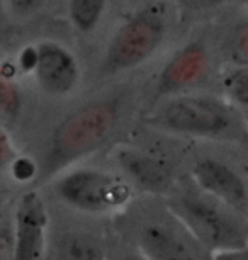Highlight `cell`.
Returning a JSON list of instances; mask_svg holds the SVG:
<instances>
[{"label": "cell", "instance_id": "obj_10", "mask_svg": "<svg viewBox=\"0 0 248 260\" xmlns=\"http://www.w3.org/2000/svg\"><path fill=\"white\" fill-rule=\"evenodd\" d=\"M192 177L199 189L215 196L216 199H221L236 211L246 208L248 196L245 182L235 170L223 161L211 156L199 160L192 169Z\"/></svg>", "mask_w": 248, "mask_h": 260}, {"label": "cell", "instance_id": "obj_15", "mask_svg": "<svg viewBox=\"0 0 248 260\" xmlns=\"http://www.w3.org/2000/svg\"><path fill=\"white\" fill-rule=\"evenodd\" d=\"M22 107V97L19 85L12 80V77H0V114L4 117V126L16 121Z\"/></svg>", "mask_w": 248, "mask_h": 260}, {"label": "cell", "instance_id": "obj_23", "mask_svg": "<svg viewBox=\"0 0 248 260\" xmlns=\"http://www.w3.org/2000/svg\"><path fill=\"white\" fill-rule=\"evenodd\" d=\"M114 260H148V258L145 257V255L141 253L139 250H136V252H124V253H121Z\"/></svg>", "mask_w": 248, "mask_h": 260}, {"label": "cell", "instance_id": "obj_5", "mask_svg": "<svg viewBox=\"0 0 248 260\" xmlns=\"http://www.w3.org/2000/svg\"><path fill=\"white\" fill-rule=\"evenodd\" d=\"M168 22L160 6H148L129 17L109 41L100 61L105 75H114L145 63L165 41Z\"/></svg>", "mask_w": 248, "mask_h": 260}, {"label": "cell", "instance_id": "obj_3", "mask_svg": "<svg viewBox=\"0 0 248 260\" xmlns=\"http://www.w3.org/2000/svg\"><path fill=\"white\" fill-rule=\"evenodd\" d=\"M155 126L199 138H228L238 133V117L226 102L211 95L181 94L168 99L152 117Z\"/></svg>", "mask_w": 248, "mask_h": 260}, {"label": "cell", "instance_id": "obj_1", "mask_svg": "<svg viewBox=\"0 0 248 260\" xmlns=\"http://www.w3.org/2000/svg\"><path fill=\"white\" fill-rule=\"evenodd\" d=\"M118 119L119 107L114 101H94L68 114L55 127L48 143L43 164L46 175L99 150L114 133Z\"/></svg>", "mask_w": 248, "mask_h": 260}, {"label": "cell", "instance_id": "obj_16", "mask_svg": "<svg viewBox=\"0 0 248 260\" xmlns=\"http://www.w3.org/2000/svg\"><path fill=\"white\" fill-rule=\"evenodd\" d=\"M230 55L233 65H248V22L235 29L230 39Z\"/></svg>", "mask_w": 248, "mask_h": 260}, {"label": "cell", "instance_id": "obj_9", "mask_svg": "<svg viewBox=\"0 0 248 260\" xmlns=\"http://www.w3.org/2000/svg\"><path fill=\"white\" fill-rule=\"evenodd\" d=\"M34 77L45 94L61 97L75 89L79 82V65L65 46L55 41H43L38 45Z\"/></svg>", "mask_w": 248, "mask_h": 260}, {"label": "cell", "instance_id": "obj_12", "mask_svg": "<svg viewBox=\"0 0 248 260\" xmlns=\"http://www.w3.org/2000/svg\"><path fill=\"white\" fill-rule=\"evenodd\" d=\"M50 260H105L104 250L84 233H65L53 240Z\"/></svg>", "mask_w": 248, "mask_h": 260}, {"label": "cell", "instance_id": "obj_7", "mask_svg": "<svg viewBox=\"0 0 248 260\" xmlns=\"http://www.w3.org/2000/svg\"><path fill=\"white\" fill-rule=\"evenodd\" d=\"M48 214L38 192H26L14 214L11 260H41L46 242Z\"/></svg>", "mask_w": 248, "mask_h": 260}, {"label": "cell", "instance_id": "obj_11", "mask_svg": "<svg viewBox=\"0 0 248 260\" xmlns=\"http://www.w3.org/2000/svg\"><path fill=\"white\" fill-rule=\"evenodd\" d=\"M114 160L134 185L152 194H165L172 189L173 177L162 161L134 148H118Z\"/></svg>", "mask_w": 248, "mask_h": 260}, {"label": "cell", "instance_id": "obj_8", "mask_svg": "<svg viewBox=\"0 0 248 260\" xmlns=\"http://www.w3.org/2000/svg\"><path fill=\"white\" fill-rule=\"evenodd\" d=\"M211 70L207 48L199 41L181 48L167 61L158 75L157 89L160 95H181L206 80Z\"/></svg>", "mask_w": 248, "mask_h": 260}, {"label": "cell", "instance_id": "obj_4", "mask_svg": "<svg viewBox=\"0 0 248 260\" xmlns=\"http://www.w3.org/2000/svg\"><path fill=\"white\" fill-rule=\"evenodd\" d=\"M134 242L148 260H215L216 255L167 204L139 218Z\"/></svg>", "mask_w": 248, "mask_h": 260}, {"label": "cell", "instance_id": "obj_17", "mask_svg": "<svg viewBox=\"0 0 248 260\" xmlns=\"http://www.w3.org/2000/svg\"><path fill=\"white\" fill-rule=\"evenodd\" d=\"M12 177L19 182H29L38 175V164L29 156H17L11 164Z\"/></svg>", "mask_w": 248, "mask_h": 260}, {"label": "cell", "instance_id": "obj_14", "mask_svg": "<svg viewBox=\"0 0 248 260\" xmlns=\"http://www.w3.org/2000/svg\"><path fill=\"white\" fill-rule=\"evenodd\" d=\"M223 89L231 102L248 107V65H233L223 77Z\"/></svg>", "mask_w": 248, "mask_h": 260}, {"label": "cell", "instance_id": "obj_21", "mask_svg": "<svg viewBox=\"0 0 248 260\" xmlns=\"http://www.w3.org/2000/svg\"><path fill=\"white\" fill-rule=\"evenodd\" d=\"M19 67L22 68V72H32L36 70V63H38V46H27L24 48L19 55Z\"/></svg>", "mask_w": 248, "mask_h": 260}, {"label": "cell", "instance_id": "obj_2", "mask_svg": "<svg viewBox=\"0 0 248 260\" xmlns=\"http://www.w3.org/2000/svg\"><path fill=\"white\" fill-rule=\"evenodd\" d=\"M167 206L212 253L233 252L248 247L245 224L236 216V209L221 199H216L215 196L204 190H187L173 196Z\"/></svg>", "mask_w": 248, "mask_h": 260}, {"label": "cell", "instance_id": "obj_6", "mask_svg": "<svg viewBox=\"0 0 248 260\" xmlns=\"http://www.w3.org/2000/svg\"><path fill=\"white\" fill-rule=\"evenodd\" d=\"M56 192L72 208L87 213H105L131 199L129 185L97 169H77L58 180Z\"/></svg>", "mask_w": 248, "mask_h": 260}, {"label": "cell", "instance_id": "obj_20", "mask_svg": "<svg viewBox=\"0 0 248 260\" xmlns=\"http://www.w3.org/2000/svg\"><path fill=\"white\" fill-rule=\"evenodd\" d=\"M16 158H17V151L12 145L9 131L6 127H2V131H0V164H2V167H7Z\"/></svg>", "mask_w": 248, "mask_h": 260}, {"label": "cell", "instance_id": "obj_19", "mask_svg": "<svg viewBox=\"0 0 248 260\" xmlns=\"http://www.w3.org/2000/svg\"><path fill=\"white\" fill-rule=\"evenodd\" d=\"M240 2V0H177V4L181 7H184L186 11H207V9H215L220 6H225V4H235Z\"/></svg>", "mask_w": 248, "mask_h": 260}, {"label": "cell", "instance_id": "obj_13", "mask_svg": "<svg viewBox=\"0 0 248 260\" xmlns=\"http://www.w3.org/2000/svg\"><path fill=\"white\" fill-rule=\"evenodd\" d=\"M108 0H68L72 24L82 32L92 31L99 24Z\"/></svg>", "mask_w": 248, "mask_h": 260}, {"label": "cell", "instance_id": "obj_18", "mask_svg": "<svg viewBox=\"0 0 248 260\" xmlns=\"http://www.w3.org/2000/svg\"><path fill=\"white\" fill-rule=\"evenodd\" d=\"M9 11L17 17H27L43 7L45 0H6Z\"/></svg>", "mask_w": 248, "mask_h": 260}, {"label": "cell", "instance_id": "obj_22", "mask_svg": "<svg viewBox=\"0 0 248 260\" xmlns=\"http://www.w3.org/2000/svg\"><path fill=\"white\" fill-rule=\"evenodd\" d=\"M215 260H248V247L241 250H233V252L216 253Z\"/></svg>", "mask_w": 248, "mask_h": 260}]
</instances>
